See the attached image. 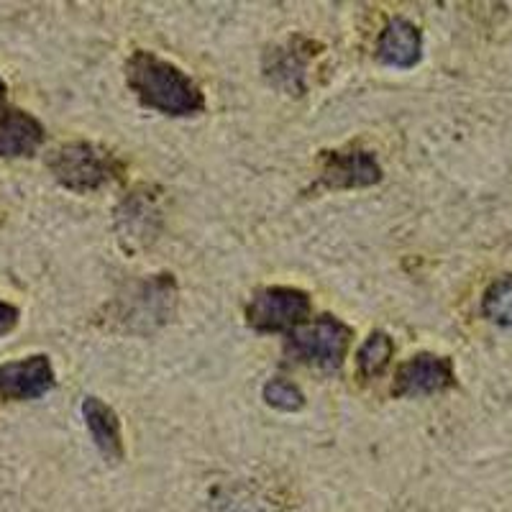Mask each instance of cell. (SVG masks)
I'll return each mask as SVG.
<instances>
[{
  "instance_id": "6da1fadb",
  "label": "cell",
  "mask_w": 512,
  "mask_h": 512,
  "mask_svg": "<svg viewBox=\"0 0 512 512\" xmlns=\"http://www.w3.org/2000/svg\"><path fill=\"white\" fill-rule=\"evenodd\" d=\"M126 82L141 105L164 116H198L205 111L203 90L167 59L152 52H134L126 62Z\"/></svg>"
},
{
  "instance_id": "7a4b0ae2",
  "label": "cell",
  "mask_w": 512,
  "mask_h": 512,
  "mask_svg": "<svg viewBox=\"0 0 512 512\" xmlns=\"http://www.w3.org/2000/svg\"><path fill=\"white\" fill-rule=\"evenodd\" d=\"M354 331L336 315H320L313 323L295 328L287 338L285 351L297 364L320 369V372H338L349 354Z\"/></svg>"
},
{
  "instance_id": "3957f363",
  "label": "cell",
  "mask_w": 512,
  "mask_h": 512,
  "mask_svg": "<svg viewBox=\"0 0 512 512\" xmlns=\"http://www.w3.org/2000/svg\"><path fill=\"white\" fill-rule=\"evenodd\" d=\"M49 169L59 185L75 192H90L116 180L121 172V162L100 146L77 141V144L57 149L49 159Z\"/></svg>"
},
{
  "instance_id": "277c9868",
  "label": "cell",
  "mask_w": 512,
  "mask_h": 512,
  "mask_svg": "<svg viewBox=\"0 0 512 512\" xmlns=\"http://www.w3.org/2000/svg\"><path fill=\"white\" fill-rule=\"evenodd\" d=\"M310 310H313V303L308 292L297 287H264L251 297L246 308V323L262 333L295 331L305 326Z\"/></svg>"
},
{
  "instance_id": "5b68a950",
  "label": "cell",
  "mask_w": 512,
  "mask_h": 512,
  "mask_svg": "<svg viewBox=\"0 0 512 512\" xmlns=\"http://www.w3.org/2000/svg\"><path fill=\"white\" fill-rule=\"evenodd\" d=\"M175 280L172 274H159L152 280L141 282L128 297H123V308L118 318L123 320L126 331H154L164 326L175 310Z\"/></svg>"
},
{
  "instance_id": "8992f818",
  "label": "cell",
  "mask_w": 512,
  "mask_h": 512,
  "mask_svg": "<svg viewBox=\"0 0 512 512\" xmlns=\"http://www.w3.org/2000/svg\"><path fill=\"white\" fill-rule=\"evenodd\" d=\"M456 384L454 361L448 356L418 354L400 364L395 374V397H423L451 390Z\"/></svg>"
},
{
  "instance_id": "52a82bcc",
  "label": "cell",
  "mask_w": 512,
  "mask_h": 512,
  "mask_svg": "<svg viewBox=\"0 0 512 512\" xmlns=\"http://www.w3.org/2000/svg\"><path fill=\"white\" fill-rule=\"evenodd\" d=\"M382 180V167L377 157L364 149L323 154L318 185L326 190H354V187L377 185Z\"/></svg>"
},
{
  "instance_id": "ba28073f",
  "label": "cell",
  "mask_w": 512,
  "mask_h": 512,
  "mask_svg": "<svg viewBox=\"0 0 512 512\" xmlns=\"http://www.w3.org/2000/svg\"><path fill=\"white\" fill-rule=\"evenodd\" d=\"M54 387V369L47 356H29L0 367V397L6 400H36Z\"/></svg>"
},
{
  "instance_id": "9c48e42d",
  "label": "cell",
  "mask_w": 512,
  "mask_h": 512,
  "mask_svg": "<svg viewBox=\"0 0 512 512\" xmlns=\"http://www.w3.org/2000/svg\"><path fill=\"white\" fill-rule=\"evenodd\" d=\"M313 41L297 36L285 47H277L264 59V75L274 88L285 90L287 95L305 93V70L308 62L315 57Z\"/></svg>"
},
{
  "instance_id": "30bf717a",
  "label": "cell",
  "mask_w": 512,
  "mask_h": 512,
  "mask_svg": "<svg viewBox=\"0 0 512 512\" xmlns=\"http://www.w3.org/2000/svg\"><path fill=\"white\" fill-rule=\"evenodd\" d=\"M420 54H423V36L408 18H392L379 34L377 59L387 67L410 70L420 62Z\"/></svg>"
},
{
  "instance_id": "8fae6325",
  "label": "cell",
  "mask_w": 512,
  "mask_h": 512,
  "mask_svg": "<svg viewBox=\"0 0 512 512\" xmlns=\"http://www.w3.org/2000/svg\"><path fill=\"white\" fill-rule=\"evenodd\" d=\"M44 141V128L24 111H0V157H29Z\"/></svg>"
},
{
  "instance_id": "7c38bea8",
  "label": "cell",
  "mask_w": 512,
  "mask_h": 512,
  "mask_svg": "<svg viewBox=\"0 0 512 512\" xmlns=\"http://www.w3.org/2000/svg\"><path fill=\"white\" fill-rule=\"evenodd\" d=\"M82 415L88 423V431L93 436L95 446L108 461H121L123 459V436H121V420L98 397H85L82 402Z\"/></svg>"
},
{
  "instance_id": "4fadbf2b",
  "label": "cell",
  "mask_w": 512,
  "mask_h": 512,
  "mask_svg": "<svg viewBox=\"0 0 512 512\" xmlns=\"http://www.w3.org/2000/svg\"><path fill=\"white\" fill-rule=\"evenodd\" d=\"M392 354H395V344L392 338L382 331H374L372 336L361 344L359 354H356V367L364 379H374L390 367Z\"/></svg>"
},
{
  "instance_id": "5bb4252c",
  "label": "cell",
  "mask_w": 512,
  "mask_h": 512,
  "mask_svg": "<svg viewBox=\"0 0 512 512\" xmlns=\"http://www.w3.org/2000/svg\"><path fill=\"white\" fill-rule=\"evenodd\" d=\"M482 313L495 326L512 328V277H502L487 287L482 297Z\"/></svg>"
},
{
  "instance_id": "9a60e30c",
  "label": "cell",
  "mask_w": 512,
  "mask_h": 512,
  "mask_svg": "<svg viewBox=\"0 0 512 512\" xmlns=\"http://www.w3.org/2000/svg\"><path fill=\"white\" fill-rule=\"evenodd\" d=\"M264 400L282 413H297V410L305 408V395L290 379H269L264 384Z\"/></svg>"
},
{
  "instance_id": "2e32d148",
  "label": "cell",
  "mask_w": 512,
  "mask_h": 512,
  "mask_svg": "<svg viewBox=\"0 0 512 512\" xmlns=\"http://www.w3.org/2000/svg\"><path fill=\"white\" fill-rule=\"evenodd\" d=\"M16 323H18V310L13 308V305L0 300V336H6L8 331H13Z\"/></svg>"
},
{
  "instance_id": "e0dca14e",
  "label": "cell",
  "mask_w": 512,
  "mask_h": 512,
  "mask_svg": "<svg viewBox=\"0 0 512 512\" xmlns=\"http://www.w3.org/2000/svg\"><path fill=\"white\" fill-rule=\"evenodd\" d=\"M3 98H6V82L0 80V103H3Z\"/></svg>"
}]
</instances>
